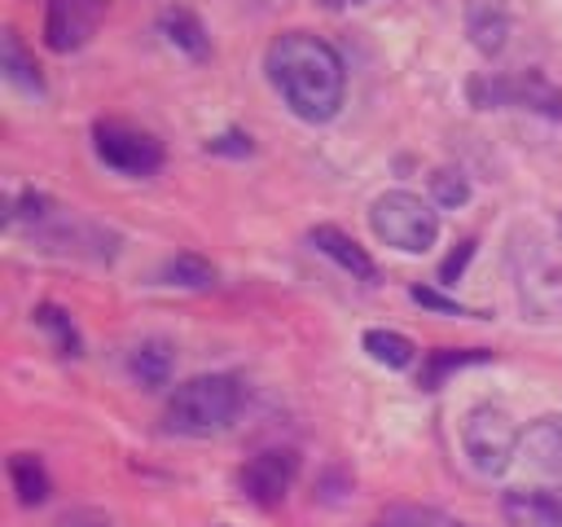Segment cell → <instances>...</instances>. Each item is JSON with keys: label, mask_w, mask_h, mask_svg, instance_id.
<instances>
[{"label": "cell", "mask_w": 562, "mask_h": 527, "mask_svg": "<svg viewBox=\"0 0 562 527\" xmlns=\"http://www.w3.org/2000/svg\"><path fill=\"white\" fill-rule=\"evenodd\" d=\"M364 351H369V360H378L386 369H408L417 360L413 338H404L395 329H364Z\"/></svg>", "instance_id": "e0dca14e"}, {"label": "cell", "mask_w": 562, "mask_h": 527, "mask_svg": "<svg viewBox=\"0 0 562 527\" xmlns=\"http://www.w3.org/2000/svg\"><path fill=\"white\" fill-rule=\"evenodd\" d=\"M430 193H435L439 206H465L470 202V180L461 171H452V167H439L430 176Z\"/></svg>", "instance_id": "7402d4cb"}, {"label": "cell", "mask_w": 562, "mask_h": 527, "mask_svg": "<svg viewBox=\"0 0 562 527\" xmlns=\"http://www.w3.org/2000/svg\"><path fill=\"white\" fill-rule=\"evenodd\" d=\"M465 35L483 57H496L509 40V4L505 0H465Z\"/></svg>", "instance_id": "8fae6325"}, {"label": "cell", "mask_w": 562, "mask_h": 527, "mask_svg": "<svg viewBox=\"0 0 562 527\" xmlns=\"http://www.w3.org/2000/svg\"><path fill=\"white\" fill-rule=\"evenodd\" d=\"M162 281L167 285H180V290H211L215 285V268L198 255H171L162 264Z\"/></svg>", "instance_id": "ffe728a7"}, {"label": "cell", "mask_w": 562, "mask_h": 527, "mask_svg": "<svg viewBox=\"0 0 562 527\" xmlns=\"http://www.w3.org/2000/svg\"><path fill=\"white\" fill-rule=\"evenodd\" d=\"M294 474H299V452L294 448H263L241 466L237 483L255 505H277V501H285Z\"/></svg>", "instance_id": "ba28073f"}, {"label": "cell", "mask_w": 562, "mask_h": 527, "mask_svg": "<svg viewBox=\"0 0 562 527\" xmlns=\"http://www.w3.org/2000/svg\"><path fill=\"white\" fill-rule=\"evenodd\" d=\"M509 277L518 290V303L536 316V321H558L562 316V264L553 259L549 242L531 228H514L509 233Z\"/></svg>", "instance_id": "7a4b0ae2"}, {"label": "cell", "mask_w": 562, "mask_h": 527, "mask_svg": "<svg viewBox=\"0 0 562 527\" xmlns=\"http://www.w3.org/2000/svg\"><path fill=\"white\" fill-rule=\"evenodd\" d=\"M158 31L167 35V44H176V48H180V53H189V57H206V48H211V40H206L202 22H198L189 9H162Z\"/></svg>", "instance_id": "2e32d148"}, {"label": "cell", "mask_w": 562, "mask_h": 527, "mask_svg": "<svg viewBox=\"0 0 562 527\" xmlns=\"http://www.w3.org/2000/svg\"><path fill=\"white\" fill-rule=\"evenodd\" d=\"M307 242H312L321 255H329L342 272H351L356 281H373V277H378V268H373V259L364 255V246H360L356 237H347L342 228H334V224H316V228L307 233Z\"/></svg>", "instance_id": "7c38bea8"}, {"label": "cell", "mask_w": 562, "mask_h": 527, "mask_svg": "<svg viewBox=\"0 0 562 527\" xmlns=\"http://www.w3.org/2000/svg\"><path fill=\"white\" fill-rule=\"evenodd\" d=\"M9 483H13V492H18V505H44L48 501V492H53V483H48V470H44V461L35 457V452H13L9 457Z\"/></svg>", "instance_id": "9a60e30c"}, {"label": "cell", "mask_w": 562, "mask_h": 527, "mask_svg": "<svg viewBox=\"0 0 562 527\" xmlns=\"http://www.w3.org/2000/svg\"><path fill=\"white\" fill-rule=\"evenodd\" d=\"M92 145H97V158L123 176H154L162 167V145L132 123H114V119L97 123Z\"/></svg>", "instance_id": "52a82bcc"}, {"label": "cell", "mask_w": 562, "mask_h": 527, "mask_svg": "<svg viewBox=\"0 0 562 527\" xmlns=\"http://www.w3.org/2000/svg\"><path fill=\"white\" fill-rule=\"evenodd\" d=\"M369 228L378 242L404 250V255H422L435 246L439 237V215L430 211V202H422L417 193H404V189H391L382 198H373L369 206Z\"/></svg>", "instance_id": "277c9868"}, {"label": "cell", "mask_w": 562, "mask_h": 527, "mask_svg": "<svg viewBox=\"0 0 562 527\" xmlns=\"http://www.w3.org/2000/svg\"><path fill=\"white\" fill-rule=\"evenodd\" d=\"M0 61H4V75L22 88V92H44V79H40V66L26 57V48H22V40H18V31H4V53H0Z\"/></svg>", "instance_id": "d6986e66"}, {"label": "cell", "mask_w": 562, "mask_h": 527, "mask_svg": "<svg viewBox=\"0 0 562 527\" xmlns=\"http://www.w3.org/2000/svg\"><path fill=\"white\" fill-rule=\"evenodd\" d=\"M382 523H386V527H452L443 514L422 509V505H395V509L382 514Z\"/></svg>", "instance_id": "603a6c76"}, {"label": "cell", "mask_w": 562, "mask_h": 527, "mask_svg": "<svg viewBox=\"0 0 562 527\" xmlns=\"http://www.w3.org/2000/svg\"><path fill=\"white\" fill-rule=\"evenodd\" d=\"M369 527H386V523H382V518H378V523H369Z\"/></svg>", "instance_id": "f1b7e54d"}, {"label": "cell", "mask_w": 562, "mask_h": 527, "mask_svg": "<svg viewBox=\"0 0 562 527\" xmlns=\"http://www.w3.org/2000/svg\"><path fill=\"white\" fill-rule=\"evenodd\" d=\"M211 149H233V154H250V141H246V136H220V141H211Z\"/></svg>", "instance_id": "83f0119b"}, {"label": "cell", "mask_w": 562, "mask_h": 527, "mask_svg": "<svg viewBox=\"0 0 562 527\" xmlns=\"http://www.w3.org/2000/svg\"><path fill=\"white\" fill-rule=\"evenodd\" d=\"M518 439H522V430L496 404H479L461 422V448H465L470 466L479 474H487V479H496V474L509 470V461L518 457Z\"/></svg>", "instance_id": "5b68a950"}, {"label": "cell", "mask_w": 562, "mask_h": 527, "mask_svg": "<svg viewBox=\"0 0 562 527\" xmlns=\"http://www.w3.org/2000/svg\"><path fill=\"white\" fill-rule=\"evenodd\" d=\"M44 206H48V198H44V193H31V189H26V193L18 198V206L9 211V220H40V215H44Z\"/></svg>", "instance_id": "484cf974"}, {"label": "cell", "mask_w": 562, "mask_h": 527, "mask_svg": "<svg viewBox=\"0 0 562 527\" xmlns=\"http://www.w3.org/2000/svg\"><path fill=\"white\" fill-rule=\"evenodd\" d=\"M35 325L53 338L57 356H79V351H83L79 329H75V321H70V312H66V307H57V303H40V307H35Z\"/></svg>", "instance_id": "ac0fdd59"}, {"label": "cell", "mask_w": 562, "mask_h": 527, "mask_svg": "<svg viewBox=\"0 0 562 527\" xmlns=\"http://www.w3.org/2000/svg\"><path fill=\"white\" fill-rule=\"evenodd\" d=\"M470 255H474V237H465V242H461V246L439 264V281H457V277H461V268L470 264Z\"/></svg>", "instance_id": "cb8c5ba5"}, {"label": "cell", "mask_w": 562, "mask_h": 527, "mask_svg": "<svg viewBox=\"0 0 562 527\" xmlns=\"http://www.w3.org/2000/svg\"><path fill=\"white\" fill-rule=\"evenodd\" d=\"M171 369H176V351L167 338H140L127 356V373L145 386V391H158L171 382Z\"/></svg>", "instance_id": "4fadbf2b"}, {"label": "cell", "mask_w": 562, "mask_h": 527, "mask_svg": "<svg viewBox=\"0 0 562 527\" xmlns=\"http://www.w3.org/2000/svg\"><path fill=\"white\" fill-rule=\"evenodd\" d=\"M452 527H465V523H452Z\"/></svg>", "instance_id": "f546056e"}, {"label": "cell", "mask_w": 562, "mask_h": 527, "mask_svg": "<svg viewBox=\"0 0 562 527\" xmlns=\"http://www.w3.org/2000/svg\"><path fill=\"white\" fill-rule=\"evenodd\" d=\"M268 79L303 123H325L342 105L347 70L342 57L312 31H281L268 44Z\"/></svg>", "instance_id": "6da1fadb"}, {"label": "cell", "mask_w": 562, "mask_h": 527, "mask_svg": "<svg viewBox=\"0 0 562 527\" xmlns=\"http://www.w3.org/2000/svg\"><path fill=\"white\" fill-rule=\"evenodd\" d=\"M408 294H413V303H422V307H435V312H457V316H461V303H457V299H443V294H435L430 285H413Z\"/></svg>", "instance_id": "d4e9b609"}, {"label": "cell", "mask_w": 562, "mask_h": 527, "mask_svg": "<svg viewBox=\"0 0 562 527\" xmlns=\"http://www.w3.org/2000/svg\"><path fill=\"white\" fill-rule=\"evenodd\" d=\"M241 408V382L233 373H198L180 382L167 400V430L176 435H215Z\"/></svg>", "instance_id": "3957f363"}, {"label": "cell", "mask_w": 562, "mask_h": 527, "mask_svg": "<svg viewBox=\"0 0 562 527\" xmlns=\"http://www.w3.org/2000/svg\"><path fill=\"white\" fill-rule=\"evenodd\" d=\"M558 233H562V220H558Z\"/></svg>", "instance_id": "4dcf8cb0"}, {"label": "cell", "mask_w": 562, "mask_h": 527, "mask_svg": "<svg viewBox=\"0 0 562 527\" xmlns=\"http://www.w3.org/2000/svg\"><path fill=\"white\" fill-rule=\"evenodd\" d=\"M470 101H474L479 110L522 105V110H536V114L562 123V88H553L540 70H522V75H479V79H470Z\"/></svg>", "instance_id": "8992f818"}, {"label": "cell", "mask_w": 562, "mask_h": 527, "mask_svg": "<svg viewBox=\"0 0 562 527\" xmlns=\"http://www.w3.org/2000/svg\"><path fill=\"white\" fill-rule=\"evenodd\" d=\"M518 461L540 474V479H558L562 474V417L549 413V417H536L522 439H518Z\"/></svg>", "instance_id": "30bf717a"}, {"label": "cell", "mask_w": 562, "mask_h": 527, "mask_svg": "<svg viewBox=\"0 0 562 527\" xmlns=\"http://www.w3.org/2000/svg\"><path fill=\"white\" fill-rule=\"evenodd\" d=\"M483 360H492V351H479V347H465V351H430L426 365H422V386L435 391L448 373H457L465 365H483Z\"/></svg>", "instance_id": "44dd1931"}, {"label": "cell", "mask_w": 562, "mask_h": 527, "mask_svg": "<svg viewBox=\"0 0 562 527\" xmlns=\"http://www.w3.org/2000/svg\"><path fill=\"white\" fill-rule=\"evenodd\" d=\"M57 527H110L101 514H92V509H79V514H66Z\"/></svg>", "instance_id": "4316f807"}, {"label": "cell", "mask_w": 562, "mask_h": 527, "mask_svg": "<svg viewBox=\"0 0 562 527\" xmlns=\"http://www.w3.org/2000/svg\"><path fill=\"white\" fill-rule=\"evenodd\" d=\"M501 514L509 527H562V505L544 492H509Z\"/></svg>", "instance_id": "5bb4252c"}, {"label": "cell", "mask_w": 562, "mask_h": 527, "mask_svg": "<svg viewBox=\"0 0 562 527\" xmlns=\"http://www.w3.org/2000/svg\"><path fill=\"white\" fill-rule=\"evenodd\" d=\"M101 22V0H48L44 13V44L53 53H75Z\"/></svg>", "instance_id": "9c48e42d"}]
</instances>
